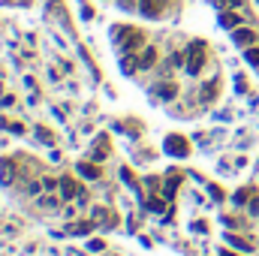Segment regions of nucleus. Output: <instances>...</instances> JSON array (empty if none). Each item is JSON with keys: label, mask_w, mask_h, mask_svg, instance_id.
Returning <instances> with one entry per match:
<instances>
[{"label": "nucleus", "mask_w": 259, "mask_h": 256, "mask_svg": "<svg viewBox=\"0 0 259 256\" xmlns=\"http://www.w3.org/2000/svg\"><path fill=\"white\" fill-rule=\"evenodd\" d=\"M163 193H166V199H169V196L175 193V178H172V181H166V187H163Z\"/></svg>", "instance_id": "obj_13"}, {"label": "nucleus", "mask_w": 259, "mask_h": 256, "mask_svg": "<svg viewBox=\"0 0 259 256\" xmlns=\"http://www.w3.org/2000/svg\"><path fill=\"white\" fill-rule=\"evenodd\" d=\"M78 172H81L84 178H100V169H97V166H88V163H78Z\"/></svg>", "instance_id": "obj_8"}, {"label": "nucleus", "mask_w": 259, "mask_h": 256, "mask_svg": "<svg viewBox=\"0 0 259 256\" xmlns=\"http://www.w3.org/2000/svg\"><path fill=\"white\" fill-rule=\"evenodd\" d=\"M202 64H205V46L202 42H193L190 52H187V72L190 75H199L202 72Z\"/></svg>", "instance_id": "obj_1"}, {"label": "nucleus", "mask_w": 259, "mask_h": 256, "mask_svg": "<svg viewBox=\"0 0 259 256\" xmlns=\"http://www.w3.org/2000/svg\"><path fill=\"white\" fill-rule=\"evenodd\" d=\"M154 94H157L160 100H172V97L178 94V88H175V84H160V88H157Z\"/></svg>", "instance_id": "obj_5"}, {"label": "nucleus", "mask_w": 259, "mask_h": 256, "mask_svg": "<svg viewBox=\"0 0 259 256\" xmlns=\"http://www.w3.org/2000/svg\"><path fill=\"white\" fill-rule=\"evenodd\" d=\"M238 21H241V18L232 15V12H223V15H220V24H223V27H238Z\"/></svg>", "instance_id": "obj_7"}, {"label": "nucleus", "mask_w": 259, "mask_h": 256, "mask_svg": "<svg viewBox=\"0 0 259 256\" xmlns=\"http://www.w3.org/2000/svg\"><path fill=\"white\" fill-rule=\"evenodd\" d=\"M253 39H256V36H253L250 30H235V42H238V46H250Z\"/></svg>", "instance_id": "obj_6"}, {"label": "nucleus", "mask_w": 259, "mask_h": 256, "mask_svg": "<svg viewBox=\"0 0 259 256\" xmlns=\"http://www.w3.org/2000/svg\"><path fill=\"white\" fill-rule=\"evenodd\" d=\"M247 61L259 66V49H247Z\"/></svg>", "instance_id": "obj_12"}, {"label": "nucleus", "mask_w": 259, "mask_h": 256, "mask_svg": "<svg viewBox=\"0 0 259 256\" xmlns=\"http://www.w3.org/2000/svg\"><path fill=\"white\" fill-rule=\"evenodd\" d=\"M154 61H157V52H154V49H145V52H142V58H139V66H142V69H148V66H154Z\"/></svg>", "instance_id": "obj_4"}, {"label": "nucleus", "mask_w": 259, "mask_h": 256, "mask_svg": "<svg viewBox=\"0 0 259 256\" xmlns=\"http://www.w3.org/2000/svg\"><path fill=\"white\" fill-rule=\"evenodd\" d=\"M0 181H3V184H9V181H12V166H9L6 160L0 163Z\"/></svg>", "instance_id": "obj_9"}, {"label": "nucleus", "mask_w": 259, "mask_h": 256, "mask_svg": "<svg viewBox=\"0 0 259 256\" xmlns=\"http://www.w3.org/2000/svg\"><path fill=\"white\" fill-rule=\"evenodd\" d=\"M166 151H172V154H181V157H184V154H187V142H184V139H175V136H172V139L166 142Z\"/></svg>", "instance_id": "obj_3"}, {"label": "nucleus", "mask_w": 259, "mask_h": 256, "mask_svg": "<svg viewBox=\"0 0 259 256\" xmlns=\"http://www.w3.org/2000/svg\"><path fill=\"white\" fill-rule=\"evenodd\" d=\"M214 94H217V81H208V84H205V94H202V100L208 103V100H211Z\"/></svg>", "instance_id": "obj_11"}, {"label": "nucleus", "mask_w": 259, "mask_h": 256, "mask_svg": "<svg viewBox=\"0 0 259 256\" xmlns=\"http://www.w3.org/2000/svg\"><path fill=\"white\" fill-rule=\"evenodd\" d=\"M163 9H166V0H142V12H145V15H151V18H154V15H160Z\"/></svg>", "instance_id": "obj_2"}, {"label": "nucleus", "mask_w": 259, "mask_h": 256, "mask_svg": "<svg viewBox=\"0 0 259 256\" xmlns=\"http://www.w3.org/2000/svg\"><path fill=\"white\" fill-rule=\"evenodd\" d=\"M61 190H64V196H75V184H72V181H69V178H64V181H61Z\"/></svg>", "instance_id": "obj_10"}, {"label": "nucleus", "mask_w": 259, "mask_h": 256, "mask_svg": "<svg viewBox=\"0 0 259 256\" xmlns=\"http://www.w3.org/2000/svg\"><path fill=\"white\" fill-rule=\"evenodd\" d=\"M223 256H235V253H223Z\"/></svg>", "instance_id": "obj_14"}]
</instances>
